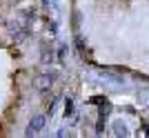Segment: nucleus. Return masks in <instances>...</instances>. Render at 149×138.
Wrapping results in <instances>:
<instances>
[{"label":"nucleus","instance_id":"f257e3e1","mask_svg":"<svg viewBox=\"0 0 149 138\" xmlns=\"http://www.w3.org/2000/svg\"><path fill=\"white\" fill-rule=\"evenodd\" d=\"M58 80V71H49V74H42L38 76L36 80H33V87H36V91H40V94H45V91H49L51 85Z\"/></svg>","mask_w":149,"mask_h":138},{"label":"nucleus","instance_id":"f03ea898","mask_svg":"<svg viewBox=\"0 0 149 138\" xmlns=\"http://www.w3.org/2000/svg\"><path fill=\"white\" fill-rule=\"evenodd\" d=\"M45 125H47V116H33V118L29 120V125H27V132L25 136H33V134L42 132Z\"/></svg>","mask_w":149,"mask_h":138},{"label":"nucleus","instance_id":"7ed1b4c3","mask_svg":"<svg viewBox=\"0 0 149 138\" xmlns=\"http://www.w3.org/2000/svg\"><path fill=\"white\" fill-rule=\"evenodd\" d=\"M113 134H116V136H127V127H125L120 120H116V123H113Z\"/></svg>","mask_w":149,"mask_h":138},{"label":"nucleus","instance_id":"20e7f679","mask_svg":"<svg viewBox=\"0 0 149 138\" xmlns=\"http://www.w3.org/2000/svg\"><path fill=\"white\" fill-rule=\"evenodd\" d=\"M9 31L13 33V38H16V40H22V33H20V25H9Z\"/></svg>","mask_w":149,"mask_h":138},{"label":"nucleus","instance_id":"39448f33","mask_svg":"<svg viewBox=\"0 0 149 138\" xmlns=\"http://www.w3.org/2000/svg\"><path fill=\"white\" fill-rule=\"evenodd\" d=\"M56 136H58V138H62V136H67V132H65V129H58Z\"/></svg>","mask_w":149,"mask_h":138}]
</instances>
